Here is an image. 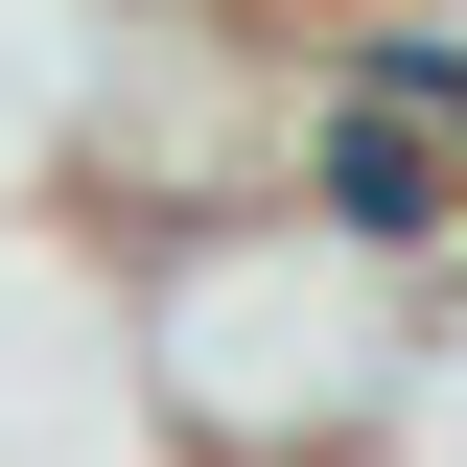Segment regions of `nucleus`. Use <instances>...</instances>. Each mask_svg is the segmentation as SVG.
<instances>
[{"mask_svg":"<svg viewBox=\"0 0 467 467\" xmlns=\"http://www.w3.org/2000/svg\"><path fill=\"white\" fill-rule=\"evenodd\" d=\"M420 257L281 211H187V234H117V398L164 420L187 467H350V420L398 398L420 350Z\"/></svg>","mask_w":467,"mask_h":467,"instance_id":"f257e3e1","label":"nucleus"},{"mask_svg":"<svg viewBox=\"0 0 467 467\" xmlns=\"http://www.w3.org/2000/svg\"><path fill=\"white\" fill-rule=\"evenodd\" d=\"M304 47H327V0H47V164L94 187V234L281 211Z\"/></svg>","mask_w":467,"mask_h":467,"instance_id":"f03ea898","label":"nucleus"},{"mask_svg":"<svg viewBox=\"0 0 467 467\" xmlns=\"http://www.w3.org/2000/svg\"><path fill=\"white\" fill-rule=\"evenodd\" d=\"M350 467H467V281L420 304V350H398V398L350 420Z\"/></svg>","mask_w":467,"mask_h":467,"instance_id":"7ed1b4c3","label":"nucleus"}]
</instances>
